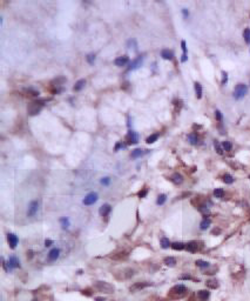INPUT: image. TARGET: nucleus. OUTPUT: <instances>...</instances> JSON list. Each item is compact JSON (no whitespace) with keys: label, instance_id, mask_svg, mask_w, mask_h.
I'll list each match as a JSON object with an SVG mask.
<instances>
[{"label":"nucleus","instance_id":"obj_1","mask_svg":"<svg viewBox=\"0 0 250 301\" xmlns=\"http://www.w3.org/2000/svg\"><path fill=\"white\" fill-rule=\"evenodd\" d=\"M45 103H46V100H42V99L34 100V101L30 103L28 106H27V113H28V115L34 117V115H36V114H39V113L41 112V109L44 108V106H45Z\"/></svg>","mask_w":250,"mask_h":301},{"label":"nucleus","instance_id":"obj_2","mask_svg":"<svg viewBox=\"0 0 250 301\" xmlns=\"http://www.w3.org/2000/svg\"><path fill=\"white\" fill-rule=\"evenodd\" d=\"M66 81V79L64 77H59L56 79H54L52 82H51V86H49V91H51L53 94H59L64 91V82Z\"/></svg>","mask_w":250,"mask_h":301},{"label":"nucleus","instance_id":"obj_3","mask_svg":"<svg viewBox=\"0 0 250 301\" xmlns=\"http://www.w3.org/2000/svg\"><path fill=\"white\" fill-rule=\"evenodd\" d=\"M94 287L96 288V290L99 292H101V293H106V294H112V293H114L115 291V288L113 285H110L108 282H105V281H97Z\"/></svg>","mask_w":250,"mask_h":301},{"label":"nucleus","instance_id":"obj_4","mask_svg":"<svg viewBox=\"0 0 250 301\" xmlns=\"http://www.w3.org/2000/svg\"><path fill=\"white\" fill-rule=\"evenodd\" d=\"M247 93H248V87H247V85H244V84H237L236 87H235V90H234V98H235L236 100H240V99L244 98Z\"/></svg>","mask_w":250,"mask_h":301},{"label":"nucleus","instance_id":"obj_5","mask_svg":"<svg viewBox=\"0 0 250 301\" xmlns=\"http://www.w3.org/2000/svg\"><path fill=\"white\" fill-rule=\"evenodd\" d=\"M185 292H187V287L184 285H176L170 290L169 295L173 298H181L185 294Z\"/></svg>","mask_w":250,"mask_h":301},{"label":"nucleus","instance_id":"obj_6","mask_svg":"<svg viewBox=\"0 0 250 301\" xmlns=\"http://www.w3.org/2000/svg\"><path fill=\"white\" fill-rule=\"evenodd\" d=\"M97 199H99L97 193L92 192V193H88V194L85 196V199L82 200V202H83V205H86V206H91V205H94V204L97 201Z\"/></svg>","mask_w":250,"mask_h":301},{"label":"nucleus","instance_id":"obj_7","mask_svg":"<svg viewBox=\"0 0 250 301\" xmlns=\"http://www.w3.org/2000/svg\"><path fill=\"white\" fill-rule=\"evenodd\" d=\"M39 211V201L38 200H33V201L30 202L28 205V209H27V217L32 218L34 217Z\"/></svg>","mask_w":250,"mask_h":301},{"label":"nucleus","instance_id":"obj_8","mask_svg":"<svg viewBox=\"0 0 250 301\" xmlns=\"http://www.w3.org/2000/svg\"><path fill=\"white\" fill-rule=\"evenodd\" d=\"M127 145H135L139 142V134L134 131H129L126 135V139H124Z\"/></svg>","mask_w":250,"mask_h":301},{"label":"nucleus","instance_id":"obj_9","mask_svg":"<svg viewBox=\"0 0 250 301\" xmlns=\"http://www.w3.org/2000/svg\"><path fill=\"white\" fill-rule=\"evenodd\" d=\"M7 266H8L9 271L14 269V268H19L20 267V260L15 255H11L8 258V261H7Z\"/></svg>","mask_w":250,"mask_h":301},{"label":"nucleus","instance_id":"obj_10","mask_svg":"<svg viewBox=\"0 0 250 301\" xmlns=\"http://www.w3.org/2000/svg\"><path fill=\"white\" fill-rule=\"evenodd\" d=\"M142 62H143V57L140 55V57H137L135 58L130 64H129V67H128V71H134V70H137L141 65H142Z\"/></svg>","mask_w":250,"mask_h":301},{"label":"nucleus","instance_id":"obj_11","mask_svg":"<svg viewBox=\"0 0 250 301\" xmlns=\"http://www.w3.org/2000/svg\"><path fill=\"white\" fill-rule=\"evenodd\" d=\"M7 241H8V245L12 249H14L19 242V239H18V236L13 233H8L7 234Z\"/></svg>","mask_w":250,"mask_h":301},{"label":"nucleus","instance_id":"obj_12","mask_svg":"<svg viewBox=\"0 0 250 301\" xmlns=\"http://www.w3.org/2000/svg\"><path fill=\"white\" fill-rule=\"evenodd\" d=\"M128 62H129L128 55H121V57H119V58H116V59L114 60V64H115V66H118V67L126 66Z\"/></svg>","mask_w":250,"mask_h":301},{"label":"nucleus","instance_id":"obj_13","mask_svg":"<svg viewBox=\"0 0 250 301\" xmlns=\"http://www.w3.org/2000/svg\"><path fill=\"white\" fill-rule=\"evenodd\" d=\"M151 283L149 282H147V281H143V282H141V281H139V282H135L134 285H132L130 287H129V291L130 292H135V291H140V290H142V288H146L147 286H149Z\"/></svg>","mask_w":250,"mask_h":301},{"label":"nucleus","instance_id":"obj_14","mask_svg":"<svg viewBox=\"0 0 250 301\" xmlns=\"http://www.w3.org/2000/svg\"><path fill=\"white\" fill-rule=\"evenodd\" d=\"M110 211H112V206L109 204H105V205H102L101 207H100L99 213H100V215H101L102 218H107L109 215Z\"/></svg>","mask_w":250,"mask_h":301},{"label":"nucleus","instance_id":"obj_15","mask_svg":"<svg viewBox=\"0 0 250 301\" xmlns=\"http://www.w3.org/2000/svg\"><path fill=\"white\" fill-rule=\"evenodd\" d=\"M60 256V249L59 248H53L49 250L48 253V260L49 261H56Z\"/></svg>","mask_w":250,"mask_h":301},{"label":"nucleus","instance_id":"obj_16","mask_svg":"<svg viewBox=\"0 0 250 301\" xmlns=\"http://www.w3.org/2000/svg\"><path fill=\"white\" fill-rule=\"evenodd\" d=\"M198 242L197 241H189L188 244H185V249L190 253H195L198 250Z\"/></svg>","mask_w":250,"mask_h":301},{"label":"nucleus","instance_id":"obj_17","mask_svg":"<svg viewBox=\"0 0 250 301\" xmlns=\"http://www.w3.org/2000/svg\"><path fill=\"white\" fill-rule=\"evenodd\" d=\"M147 152H148L147 149L135 148V149H133V150H132V154H130V157H132L133 159H137V158H141L142 155H144V154H146Z\"/></svg>","mask_w":250,"mask_h":301},{"label":"nucleus","instance_id":"obj_18","mask_svg":"<svg viewBox=\"0 0 250 301\" xmlns=\"http://www.w3.org/2000/svg\"><path fill=\"white\" fill-rule=\"evenodd\" d=\"M188 141H189L190 145H197V144L200 142V136H198V134L195 133V132L188 134Z\"/></svg>","mask_w":250,"mask_h":301},{"label":"nucleus","instance_id":"obj_19","mask_svg":"<svg viewBox=\"0 0 250 301\" xmlns=\"http://www.w3.org/2000/svg\"><path fill=\"white\" fill-rule=\"evenodd\" d=\"M161 57L163 59H166V60H173L174 59V53H173V51H170V49L165 48V49H162V51H161Z\"/></svg>","mask_w":250,"mask_h":301},{"label":"nucleus","instance_id":"obj_20","mask_svg":"<svg viewBox=\"0 0 250 301\" xmlns=\"http://www.w3.org/2000/svg\"><path fill=\"white\" fill-rule=\"evenodd\" d=\"M170 180H171L175 185H181V184L183 182V177H182L180 173H174V174L171 175Z\"/></svg>","mask_w":250,"mask_h":301},{"label":"nucleus","instance_id":"obj_21","mask_svg":"<svg viewBox=\"0 0 250 301\" xmlns=\"http://www.w3.org/2000/svg\"><path fill=\"white\" fill-rule=\"evenodd\" d=\"M24 93H25V95L26 97H28V98H36V97H39V91H36V90H34V88H26L24 91Z\"/></svg>","mask_w":250,"mask_h":301},{"label":"nucleus","instance_id":"obj_22","mask_svg":"<svg viewBox=\"0 0 250 301\" xmlns=\"http://www.w3.org/2000/svg\"><path fill=\"white\" fill-rule=\"evenodd\" d=\"M128 254L127 252H124V250H121V252H118L113 255H110L112 259H114V260H124V259H127Z\"/></svg>","mask_w":250,"mask_h":301},{"label":"nucleus","instance_id":"obj_23","mask_svg":"<svg viewBox=\"0 0 250 301\" xmlns=\"http://www.w3.org/2000/svg\"><path fill=\"white\" fill-rule=\"evenodd\" d=\"M85 85H86V80L85 79H80V80H78L77 82H75V85H74V87H73V91L74 92H79V91H81L83 87H85Z\"/></svg>","mask_w":250,"mask_h":301},{"label":"nucleus","instance_id":"obj_24","mask_svg":"<svg viewBox=\"0 0 250 301\" xmlns=\"http://www.w3.org/2000/svg\"><path fill=\"white\" fill-rule=\"evenodd\" d=\"M209 296H210V293H209L208 291H206V290H202V291H198V292H197V298L201 300V301L208 300Z\"/></svg>","mask_w":250,"mask_h":301},{"label":"nucleus","instance_id":"obj_25","mask_svg":"<svg viewBox=\"0 0 250 301\" xmlns=\"http://www.w3.org/2000/svg\"><path fill=\"white\" fill-rule=\"evenodd\" d=\"M194 88H195V93H196V98L197 99H201L202 98V86H201V84L200 82H195L194 84Z\"/></svg>","mask_w":250,"mask_h":301},{"label":"nucleus","instance_id":"obj_26","mask_svg":"<svg viewBox=\"0 0 250 301\" xmlns=\"http://www.w3.org/2000/svg\"><path fill=\"white\" fill-rule=\"evenodd\" d=\"M165 263L167 266H169V267H174L175 265H176V259L175 258H173V256H167V258H165Z\"/></svg>","mask_w":250,"mask_h":301},{"label":"nucleus","instance_id":"obj_27","mask_svg":"<svg viewBox=\"0 0 250 301\" xmlns=\"http://www.w3.org/2000/svg\"><path fill=\"white\" fill-rule=\"evenodd\" d=\"M222 180H223V182H226V184H233L234 182V177L231 174H229V173H226V174H223V177H222Z\"/></svg>","mask_w":250,"mask_h":301},{"label":"nucleus","instance_id":"obj_28","mask_svg":"<svg viewBox=\"0 0 250 301\" xmlns=\"http://www.w3.org/2000/svg\"><path fill=\"white\" fill-rule=\"evenodd\" d=\"M210 223H211V220L208 219V218H204V219L201 221V223H200V228L204 231V229H207V228L209 227Z\"/></svg>","mask_w":250,"mask_h":301},{"label":"nucleus","instance_id":"obj_29","mask_svg":"<svg viewBox=\"0 0 250 301\" xmlns=\"http://www.w3.org/2000/svg\"><path fill=\"white\" fill-rule=\"evenodd\" d=\"M159 135H160L159 133H154V134H152V135H149L147 139H146V142H147V144H154V142L159 139Z\"/></svg>","mask_w":250,"mask_h":301},{"label":"nucleus","instance_id":"obj_30","mask_svg":"<svg viewBox=\"0 0 250 301\" xmlns=\"http://www.w3.org/2000/svg\"><path fill=\"white\" fill-rule=\"evenodd\" d=\"M196 266L200 267V268H208L210 266V263L208 261H204V260H196Z\"/></svg>","mask_w":250,"mask_h":301},{"label":"nucleus","instance_id":"obj_31","mask_svg":"<svg viewBox=\"0 0 250 301\" xmlns=\"http://www.w3.org/2000/svg\"><path fill=\"white\" fill-rule=\"evenodd\" d=\"M161 247L165 248V249L171 247V244H170V241H169L168 238H161Z\"/></svg>","mask_w":250,"mask_h":301},{"label":"nucleus","instance_id":"obj_32","mask_svg":"<svg viewBox=\"0 0 250 301\" xmlns=\"http://www.w3.org/2000/svg\"><path fill=\"white\" fill-rule=\"evenodd\" d=\"M171 248L175 249V250H182V249L185 248V244H183V242H174V244H171Z\"/></svg>","mask_w":250,"mask_h":301},{"label":"nucleus","instance_id":"obj_33","mask_svg":"<svg viewBox=\"0 0 250 301\" xmlns=\"http://www.w3.org/2000/svg\"><path fill=\"white\" fill-rule=\"evenodd\" d=\"M166 200H167V195H166V194H160V195L157 196L156 204H157L159 206H161V205H163V204L166 202Z\"/></svg>","mask_w":250,"mask_h":301},{"label":"nucleus","instance_id":"obj_34","mask_svg":"<svg viewBox=\"0 0 250 301\" xmlns=\"http://www.w3.org/2000/svg\"><path fill=\"white\" fill-rule=\"evenodd\" d=\"M243 38H244V41L250 45V28H245L243 31Z\"/></svg>","mask_w":250,"mask_h":301},{"label":"nucleus","instance_id":"obj_35","mask_svg":"<svg viewBox=\"0 0 250 301\" xmlns=\"http://www.w3.org/2000/svg\"><path fill=\"white\" fill-rule=\"evenodd\" d=\"M214 196L217 198V199H222L224 196V191L222 190V188H216V190L214 191Z\"/></svg>","mask_w":250,"mask_h":301},{"label":"nucleus","instance_id":"obj_36","mask_svg":"<svg viewBox=\"0 0 250 301\" xmlns=\"http://www.w3.org/2000/svg\"><path fill=\"white\" fill-rule=\"evenodd\" d=\"M222 147H223V150H226V152H230L231 148H233V145L229 141H223L222 142Z\"/></svg>","mask_w":250,"mask_h":301},{"label":"nucleus","instance_id":"obj_37","mask_svg":"<svg viewBox=\"0 0 250 301\" xmlns=\"http://www.w3.org/2000/svg\"><path fill=\"white\" fill-rule=\"evenodd\" d=\"M60 222H61V226H62V228H64V229H67L69 227V220L67 218H61Z\"/></svg>","mask_w":250,"mask_h":301},{"label":"nucleus","instance_id":"obj_38","mask_svg":"<svg viewBox=\"0 0 250 301\" xmlns=\"http://www.w3.org/2000/svg\"><path fill=\"white\" fill-rule=\"evenodd\" d=\"M214 146H215V149H216V152H217L218 154H223V147H222V145L218 144L217 140L214 141Z\"/></svg>","mask_w":250,"mask_h":301},{"label":"nucleus","instance_id":"obj_39","mask_svg":"<svg viewBox=\"0 0 250 301\" xmlns=\"http://www.w3.org/2000/svg\"><path fill=\"white\" fill-rule=\"evenodd\" d=\"M207 286L208 287H210V288H217L218 287V283H217V281L216 280H208L207 281Z\"/></svg>","mask_w":250,"mask_h":301},{"label":"nucleus","instance_id":"obj_40","mask_svg":"<svg viewBox=\"0 0 250 301\" xmlns=\"http://www.w3.org/2000/svg\"><path fill=\"white\" fill-rule=\"evenodd\" d=\"M86 60H87V62H88V64H94V61H95V54L94 53H91V54H88L86 57Z\"/></svg>","mask_w":250,"mask_h":301},{"label":"nucleus","instance_id":"obj_41","mask_svg":"<svg viewBox=\"0 0 250 301\" xmlns=\"http://www.w3.org/2000/svg\"><path fill=\"white\" fill-rule=\"evenodd\" d=\"M147 194H148V188L144 187V188H142L141 191H139V193H137V196L141 199V198H146Z\"/></svg>","mask_w":250,"mask_h":301},{"label":"nucleus","instance_id":"obj_42","mask_svg":"<svg viewBox=\"0 0 250 301\" xmlns=\"http://www.w3.org/2000/svg\"><path fill=\"white\" fill-rule=\"evenodd\" d=\"M183 103H182V100H180V99H176V100H174V106L177 108V111H180L181 108H182V105Z\"/></svg>","mask_w":250,"mask_h":301},{"label":"nucleus","instance_id":"obj_43","mask_svg":"<svg viewBox=\"0 0 250 301\" xmlns=\"http://www.w3.org/2000/svg\"><path fill=\"white\" fill-rule=\"evenodd\" d=\"M228 81V74L227 72H222V85H226Z\"/></svg>","mask_w":250,"mask_h":301},{"label":"nucleus","instance_id":"obj_44","mask_svg":"<svg viewBox=\"0 0 250 301\" xmlns=\"http://www.w3.org/2000/svg\"><path fill=\"white\" fill-rule=\"evenodd\" d=\"M101 184H102L103 186H108V185L110 184V178H109V177L102 178V179H101Z\"/></svg>","mask_w":250,"mask_h":301},{"label":"nucleus","instance_id":"obj_45","mask_svg":"<svg viewBox=\"0 0 250 301\" xmlns=\"http://www.w3.org/2000/svg\"><path fill=\"white\" fill-rule=\"evenodd\" d=\"M126 145H127V144H123V141H120V142H118V144L115 145V150L118 152V150H119L120 148H124V147H126Z\"/></svg>","mask_w":250,"mask_h":301},{"label":"nucleus","instance_id":"obj_46","mask_svg":"<svg viewBox=\"0 0 250 301\" xmlns=\"http://www.w3.org/2000/svg\"><path fill=\"white\" fill-rule=\"evenodd\" d=\"M215 117H216V120H217V121H222V113H221L218 109L215 111Z\"/></svg>","mask_w":250,"mask_h":301},{"label":"nucleus","instance_id":"obj_47","mask_svg":"<svg viewBox=\"0 0 250 301\" xmlns=\"http://www.w3.org/2000/svg\"><path fill=\"white\" fill-rule=\"evenodd\" d=\"M181 47H182L183 54H187V45H185V41H184V40H182V41H181Z\"/></svg>","mask_w":250,"mask_h":301},{"label":"nucleus","instance_id":"obj_48","mask_svg":"<svg viewBox=\"0 0 250 301\" xmlns=\"http://www.w3.org/2000/svg\"><path fill=\"white\" fill-rule=\"evenodd\" d=\"M81 293H82V294H86L87 296H91V295L93 294V293L91 292V290H82V291H81Z\"/></svg>","mask_w":250,"mask_h":301},{"label":"nucleus","instance_id":"obj_49","mask_svg":"<svg viewBox=\"0 0 250 301\" xmlns=\"http://www.w3.org/2000/svg\"><path fill=\"white\" fill-rule=\"evenodd\" d=\"M51 245H53V240H51V239H46L45 240V246L46 247H49Z\"/></svg>","mask_w":250,"mask_h":301},{"label":"nucleus","instance_id":"obj_50","mask_svg":"<svg viewBox=\"0 0 250 301\" xmlns=\"http://www.w3.org/2000/svg\"><path fill=\"white\" fill-rule=\"evenodd\" d=\"M182 14L184 16V18H188V16H189L188 9H187V8H183V9H182Z\"/></svg>","mask_w":250,"mask_h":301},{"label":"nucleus","instance_id":"obj_51","mask_svg":"<svg viewBox=\"0 0 250 301\" xmlns=\"http://www.w3.org/2000/svg\"><path fill=\"white\" fill-rule=\"evenodd\" d=\"M33 258V250H28L27 252V259H32Z\"/></svg>","mask_w":250,"mask_h":301},{"label":"nucleus","instance_id":"obj_52","mask_svg":"<svg viewBox=\"0 0 250 301\" xmlns=\"http://www.w3.org/2000/svg\"><path fill=\"white\" fill-rule=\"evenodd\" d=\"M187 59H188V57H187V54H182V58H181V61L182 62H185Z\"/></svg>","mask_w":250,"mask_h":301},{"label":"nucleus","instance_id":"obj_53","mask_svg":"<svg viewBox=\"0 0 250 301\" xmlns=\"http://www.w3.org/2000/svg\"><path fill=\"white\" fill-rule=\"evenodd\" d=\"M95 300H96V301H105V299H103V298H96Z\"/></svg>","mask_w":250,"mask_h":301},{"label":"nucleus","instance_id":"obj_54","mask_svg":"<svg viewBox=\"0 0 250 301\" xmlns=\"http://www.w3.org/2000/svg\"><path fill=\"white\" fill-rule=\"evenodd\" d=\"M33 301H38V300H33Z\"/></svg>","mask_w":250,"mask_h":301},{"label":"nucleus","instance_id":"obj_55","mask_svg":"<svg viewBox=\"0 0 250 301\" xmlns=\"http://www.w3.org/2000/svg\"><path fill=\"white\" fill-rule=\"evenodd\" d=\"M112 301H114V300H112Z\"/></svg>","mask_w":250,"mask_h":301}]
</instances>
